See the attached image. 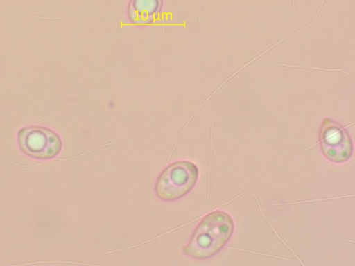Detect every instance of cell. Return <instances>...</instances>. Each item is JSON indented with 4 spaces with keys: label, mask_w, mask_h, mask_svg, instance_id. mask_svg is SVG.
<instances>
[{
    "label": "cell",
    "mask_w": 355,
    "mask_h": 266,
    "mask_svg": "<svg viewBox=\"0 0 355 266\" xmlns=\"http://www.w3.org/2000/svg\"><path fill=\"white\" fill-rule=\"evenodd\" d=\"M233 228V220L229 214L220 211L211 212L203 218L182 251L195 258H208L227 243Z\"/></svg>",
    "instance_id": "cell-1"
},
{
    "label": "cell",
    "mask_w": 355,
    "mask_h": 266,
    "mask_svg": "<svg viewBox=\"0 0 355 266\" xmlns=\"http://www.w3.org/2000/svg\"><path fill=\"white\" fill-rule=\"evenodd\" d=\"M198 176L196 166L190 161L171 163L159 176L155 185L156 194L163 201L176 200L191 190Z\"/></svg>",
    "instance_id": "cell-2"
},
{
    "label": "cell",
    "mask_w": 355,
    "mask_h": 266,
    "mask_svg": "<svg viewBox=\"0 0 355 266\" xmlns=\"http://www.w3.org/2000/svg\"><path fill=\"white\" fill-rule=\"evenodd\" d=\"M21 148L28 154L37 158H50L61 148V141L54 132L42 127H29L19 134Z\"/></svg>",
    "instance_id": "cell-3"
},
{
    "label": "cell",
    "mask_w": 355,
    "mask_h": 266,
    "mask_svg": "<svg viewBox=\"0 0 355 266\" xmlns=\"http://www.w3.org/2000/svg\"><path fill=\"white\" fill-rule=\"evenodd\" d=\"M320 139L323 153L331 161L341 162L350 157L352 152L350 138L343 129L334 123L324 124Z\"/></svg>",
    "instance_id": "cell-4"
},
{
    "label": "cell",
    "mask_w": 355,
    "mask_h": 266,
    "mask_svg": "<svg viewBox=\"0 0 355 266\" xmlns=\"http://www.w3.org/2000/svg\"><path fill=\"white\" fill-rule=\"evenodd\" d=\"M163 0H130L128 6L130 19L135 24L148 23L162 10Z\"/></svg>",
    "instance_id": "cell-5"
}]
</instances>
